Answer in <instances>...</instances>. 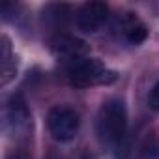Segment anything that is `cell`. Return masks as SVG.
<instances>
[{
    "label": "cell",
    "instance_id": "1",
    "mask_svg": "<svg viewBox=\"0 0 159 159\" xmlns=\"http://www.w3.org/2000/svg\"><path fill=\"white\" fill-rule=\"evenodd\" d=\"M98 137L109 150H118L127 135V111L120 99H109L98 112Z\"/></svg>",
    "mask_w": 159,
    "mask_h": 159
},
{
    "label": "cell",
    "instance_id": "2",
    "mask_svg": "<svg viewBox=\"0 0 159 159\" xmlns=\"http://www.w3.org/2000/svg\"><path fill=\"white\" fill-rule=\"evenodd\" d=\"M66 73L67 79L75 86H98V84H111L116 81V73L111 71L107 66H103L99 60L83 56L66 64Z\"/></svg>",
    "mask_w": 159,
    "mask_h": 159
},
{
    "label": "cell",
    "instance_id": "3",
    "mask_svg": "<svg viewBox=\"0 0 159 159\" xmlns=\"http://www.w3.org/2000/svg\"><path fill=\"white\" fill-rule=\"evenodd\" d=\"M47 125H49V133L52 135L54 140H58V142H69L79 133L81 118H79V114L71 107L56 105L47 114Z\"/></svg>",
    "mask_w": 159,
    "mask_h": 159
},
{
    "label": "cell",
    "instance_id": "4",
    "mask_svg": "<svg viewBox=\"0 0 159 159\" xmlns=\"http://www.w3.org/2000/svg\"><path fill=\"white\" fill-rule=\"evenodd\" d=\"M30 125V112L21 96H11L4 107V129L11 135L26 131Z\"/></svg>",
    "mask_w": 159,
    "mask_h": 159
},
{
    "label": "cell",
    "instance_id": "5",
    "mask_svg": "<svg viewBox=\"0 0 159 159\" xmlns=\"http://www.w3.org/2000/svg\"><path fill=\"white\" fill-rule=\"evenodd\" d=\"M109 17V8L103 2H86L77 11V26L84 32H98Z\"/></svg>",
    "mask_w": 159,
    "mask_h": 159
},
{
    "label": "cell",
    "instance_id": "6",
    "mask_svg": "<svg viewBox=\"0 0 159 159\" xmlns=\"http://www.w3.org/2000/svg\"><path fill=\"white\" fill-rule=\"evenodd\" d=\"M51 49H52V52L58 58H64L66 64L71 62V60H77V58L88 56L86 43L81 41V39H77V38H73V36H67V34H58L56 38H52Z\"/></svg>",
    "mask_w": 159,
    "mask_h": 159
},
{
    "label": "cell",
    "instance_id": "7",
    "mask_svg": "<svg viewBox=\"0 0 159 159\" xmlns=\"http://www.w3.org/2000/svg\"><path fill=\"white\" fill-rule=\"evenodd\" d=\"M118 26H120V34L125 41H129L131 45H139L146 39L148 30L146 25L135 15V13H124L122 17H118Z\"/></svg>",
    "mask_w": 159,
    "mask_h": 159
},
{
    "label": "cell",
    "instance_id": "8",
    "mask_svg": "<svg viewBox=\"0 0 159 159\" xmlns=\"http://www.w3.org/2000/svg\"><path fill=\"white\" fill-rule=\"evenodd\" d=\"M0 64H2V86H6L11 79H15V73H17L15 54L6 36H2V45H0Z\"/></svg>",
    "mask_w": 159,
    "mask_h": 159
},
{
    "label": "cell",
    "instance_id": "9",
    "mask_svg": "<svg viewBox=\"0 0 159 159\" xmlns=\"http://www.w3.org/2000/svg\"><path fill=\"white\" fill-rule=\"evenodd\" d=\"M140 157L142 159H159V139L155 133H148L140 146Z\"/></svg>",
    "mask_w": 159,
    "mask_h": 159
},
{
    "label": "cell",
    "instance_id": "10",
    "mask_svg": "<svg viewBox=\"0 0 159 159\" xmlns=\"http://www.w3.org/2000/svg\"><path fill=\"white\" fill-rule=\"evenodd\" d=\"M148 107L152 111H159V81L152 86V90L148 94Z\"/></svg>",
    "mask_w": 159,
    "mask_h": 159
},
{
    "label": "cell",
    "instance_id": "11",
    "mask_svg": "<svg viewBox=\"0 0 159 159\" xmlns=\"http://www.w3.org/2000/svg\"><path fill=\"white\" fill-rule=\"evenodd\" d=\"M6 159H30V155H28L25 150H11V152L6 155Z\"/></svg>",
    "mask_w": 159,
    "mask_h": 159
},
{
    "label": "cell",
    "instance_id": "12",
    "mask_svg": "<svg viewBox=\"0 0 159 159\" xmlns=\"http://www.w3.org/2000/svg\"><path fill=\"white\" fill-rule=\"evenodd\" d=\"M49 159H62V157H54V155H52V157H49Z\"/></svg>",
    "mask_w": 159,
    "mask_h": 159
}]
</instances>
